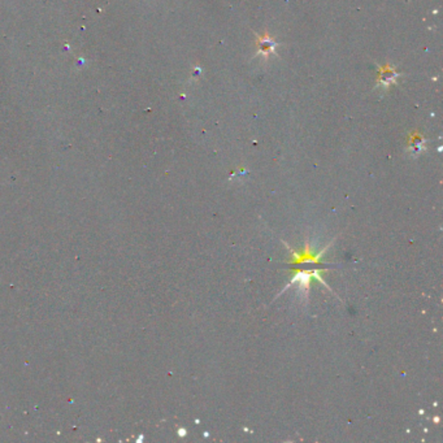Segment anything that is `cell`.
Returning a JSON list of instances; mask_svg holds the SVG:
<instances>
[{
	"label": "cell",
	"mask_w": 443,
	"mask_h": 443,
	"mask_svg": "<svg viewBox=\"0 0 443 443\" xmlns=\"http://www.w3.org/2000/svg\"><path fill=\"white\" fill-rule=\"evenodd\" d=\"M312 280H319L321 283H324V285L327 286V283L324 282V280L321 278L320 271H314V272H312V273L311 272H299L295 277L292 278V281L290 282V285H292V283H295V282H299V285H300V287H302V289H308V286H309V283H311Z\"/></svg>",
	"instance_id": "1"
},
{
	"label": "cell",
	"mask_w": 443,
	"mask_h": 443,
	"mask_svg": "<svg viewBox=\"0 0 443 443\" xmlns=\"http://www.w3.org/2000/svg\"><path fill=\"white\" fill-rule=\"evenodd\" d=\"M274 48H276V42L272 39L269 35L265 34L264 37L259 38L258 40V53L256 55L264 56V57H268L271 53L274 52Z\"/></svg>",
	"instance_id": "2"
},
{
	"label": "cell",
	"mask_w": 443,
	"mask_h": 443,
	"mask_svg": "<svg viewBox=\"0 0 443 443\" xmlns=\"http://www.w3.org/2000/svg\"><path fill=\"white\" fill-rule=\"evenodd\" d=\"M397 77L398 74L393 71V68L386 67V68L379 73V83H381V86H390L391 83H394L395 78Z\"/></svg>",
	"instance_id": "3"
},
{
	"label": "cell",
	"mask_w": 443,
	"mask_h": 443,
	"mask_svg": "<svg viewBox=\"0 0 443 443\" xmlns=\"http://www.w3.org/2000/svg\"><path fill=\"white\" fill-rule=\"evenodd\" d=\"M412 151L413 152H417V154H419V152H421L422 151V148H424V139H422V137L421 136H416V137H412Z\"/></svg>",
	"instance_id": "4"
}]
</instances>
